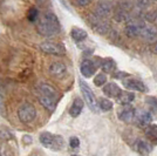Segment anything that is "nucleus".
Segmentation results:
<instances>
[{"mask_svg":"<svg viewBox=\"0 0 157 156\" xmlns=\"http://www.w3.org/2000/svg\"><path fill=\"white\" fill-rule=\"evenodd\" d=\"M61 29V25L58 17L52 12H47L42 17H40L36 25V31L40 35L45 38H51L58 34Z\"/></svg>","mask_w":157,"mask_h":156,"instance_id":"nucleus-1","label":"nucleus"},{"mask_svg":"<svg viewBox=\"0 0 157 156\" xmlns=\"http://www.w3.org/2000/svg\"><path fill=\"white\" fill-rule=\"evenodd\" d=\"M132 11L134 4L129 0H123L118 2L117 6L114 8L113 18L117 22H128L132 19Z\"/></svg>","mask_w":157,"mask_h":156,"instance_id":"nucleus-2","label":"nucleus"},{"mask_svg":"<svg viewBox=\"0 0 157 156\" xmlns=\"http://www.w3.org/2000/svg\"><path fill=\"white\" fill-rule=\"evenodd\" d=\"M39 140L44 147L52 150H60L63 147V140L59 135H54L52 133L44 131L39 136Z\"/></svg>","mask_w":157,"mask_h":156,"instance_id":"nucleus-3","label":"nucleus"},{"mask_svg":"<svg viewBox=\"0 0 157 156\" xmlns=\"http://www.w3.org/2000/svg\"><path fill=\"white\" fill-rule=\"evenodd\" d=\"M78 85H80V89L82 92V95H83L86 103L89 107V109L93 113H98V101L96 100V96H95L94 92L92 91V88L82 80H78Z\"/></svg>","mask_w":157,"mask_h":156,"instance_id":"nucleus-4","label":"nucleus"},{"mask_svg":"<svg viewBox=\"0 0 157 156\" xmlns=\"http://www.w3.org/2000/svg\"><path fill=\"white\" fill-rule=\"evenodd\" d=\"M18 116L22 123H31L36 117V109L32 103H22L18 109Z\"/></svg>","mask_w":157,"mask_h":156,"instance_id":"nucleus-5","label":"nucleus"},{"mask_svg":"<svg viewBox=\"0 0 157 156\" xmlns=\"http://www.w3.org/2000/svg\"><path fill=\"white\" fill-rule=\"evenodd\" d=\"M114 4L109 1V0H102L96 4L95 10H94V14L98 15L101 19H108L109 17H111V14L114 12Z\"/></svg>","mask_w":157,"mask_h":156,"instance_id":"nucleus-6","label":"nucleus"},{"mask_svg":"<svg viewBox=\"0 0 157 156\" xmlns=\"http://www.w3.org/2000/svg\"><path fill=\"white\" fill-rule=\"evenodd\" d=\"M145 26L142 20L140 19H131L130 21H128L127 26L124 28V33L128 38H137L141 35V32L143 29V27Z\"/></svg>","mask_w":157,"mask_h":156,"instance_id":"nucleus-7","label":"nucleus"},{"mask_svg":"<svg viewBox=\"0 0 157 156\" xmlns=\"http://www.w3.org/2000/svg\"><path fill=\"white\" fill-rule=\"evenodd\" d=\"M88 21L90 24V27L98 34H102V35L107 34L108 29H109V24L107 22V20L98 18V15H95L94 13L88 17Z\"/></svg>","mask_w":157,"mask_h":156,"instance_id":"nucleus-8","label":"nucleus"},{"mask_svg":"<svg viewBox=\"0 0 157 156\" xmlns=\"http://www.w3.org/2000/svg\"><path fill=\"white\" fill-rule=\"evenodd\" d=\"M40 49L46 54L51 55H65L66 48L61 44L54 42V41H45L40 45Z\"/></svg>","mask_w":157,"mask_h":156,"instance_id":"nucleus-9","label":"nucleus"},{"mask_svg":"<svg viewBox=\"0 0 157 156\" xmlns=\"http://www.w3.org/2000/svg\"><path fill=\"white\" fill-rule=\"evenodd\" d=\"M48 71L51 73L53 78L58 79V80H62L67 76L68 74V69H67V66L63 62H52Z\"/></svg>","mask_w":157,"mask_h":156,"instance_id":"nucleus-10","label":"nucleus"},{"mask_svg":"<svg viewBox=\"0 0 157 156\" xmlns=\"http://www.w3.org/2000/svg\"><path fill=\"white\" fill-rule=\"evenodd\" d=\"M117 116L123 122H130L136 117V109L130 104H123V107L118 109Z\"/></svg>","mask_w":157,"mask_h":156,"instance_id":"nucleus-11","label":"nucleus"},{"mask_svg":"<svg viewBox=\"0 0 157 156\" xmlns=\"http://www.w3.org/2000/svg\"><path fill=\"white\" fill-rule=\"evenodd\" d=\"M141 38L147 42H156L157 41V28L155 26H145L141 32Z\"/></svg>","mask_w":157,"mask_h":156,"instance_id":"nucleus-12","label":"nucleus"},{"mask_svg":"<svg viewBox=\"0 0 157 156\" xmlns=\"http://www.w3.org/2000/svg\"><path fill=\"white\" fill-rule=\"evenodd\" d=\"M80 69H81V74L85 78H90L94 75V73H96V71H98V65L90 60H85L81 64Z\"/></svg>","mask_w":157,"mask_h":156,"instance_id":"nucleus-13","label":"nucleus"},{"mask_svg":"<svg viewBox=\"0 0 157 156\" xmlns=\"http://www.w3.org/2000/svg\"><path fill=\"white\" fill-rule=\"evenodd\" d=\"M123 86L125 88L135 92H147V87L142 81L136 79H125L123 80Z\"/></svg>","mask_w":157,"mask_h":156,"instance_id":"nucleus-14","label":"nucleus"},{"mask_svg":"<svg viewBox=\"0 0 157 156\" xmlns=\"http://www.w3.org/2000/svg\"><path fill=\"white\" fill-rule=\"evenodd\" d=\"M38 91H39V95H45V96H49V98L53 99H58V91L52 85H49L47 82L39 84Z\"/></svg>","mask_w":157,"mask_h":156,"instance_id":"nucleus-15","label":"nucleus"},{"mask_svg":"<svg viewBox=\"0 0 157 156\" xmlns=\"http://www.w3.org/2000/svg\"><path fill=\"white\" fill-rule=\"evenodd\" d=\"M135 119H136L137 126H140V127H148V126L150 124L151 120H152V116H151V114L149 111H141Z\"/></svg>","mask_w":157,"mask_h":156,"instance_id":"nucleus-16","label":"nucleus"},{"mask_svg":"<svg viewBox=\"0 0 157 156\" xmlns=\"http://www.w3.org/2000/svg\"><path fill=\"white\" fill-rule=\"evenodd\" d=\"M135 148L138 151V154H141L142 156L149 155L151 153V150H152L151 144L148 141H145V140H138L136 146H135Z\"/></svg>","mask_w":157,"mask_h":156,"instance_id":"nucleus-17","label":"nucleus"},{"mask_svg":"<svg viewBox=\"0 0 157 156\" xmlns=\"http://www.w3.org/2000/svg\"><path fill=\"white\" fill-rule=\"evenodd\" d=\"M83 109V101L80 98H75L73 101L72 106H71V109H69V114L71 116L76 117L81 114V111Z\"/></svg>","mask_w":157,"mask_h":156,"instance_id":"nucleus-18","label":"nucleus"},{"mask_svg":"<svg viewBox=\"0 0 157 156\" xmlns=\"http://www.w3.org/2000/svg\"><path fill=\"white\" fill-rule=\"evenodd\" d=\"M39 100L40 103L42 104L46 109L53 111L56 107V103H58V99H53L49 98V96H45V95H39Z\"/></svg>","mask_w":157,"mask_h":156,"instance_id":"nucleus-19","label":"nucleus"},{"mask_svg":"<svg viewBox=\"0 0 157 156\" xmlns=\"http://www.w3.org/2000/svg\"><path fill=\"white\" fill-rule=\"evenodd\" d=\"M103 93L108 98H117V95L121 93V89L116 84L111 82V84H108L103 87Z\"/></svg>","mask_w":157,"mask_h":156,"instance_id":"nucleus-20","label":"nucleus"},{"mask_svg":"<svg viewBox=\"0 0 157 156\" xmlns=\"http://www.w3.org/2000/svg\"><path fill=\"white\" fill-rule=\"evenodd\" d=\"M134 100H135V94L131 92H121L116 98V101L120 104H130Z\"/></svg>","mask_w":157,"mask_h":156,"instance_id":"nucleus-21","label":"nucleus"},{"mask_svg":"<svg viewBox=\"0 0 157 156\" xmlns=\"http://www.w3.org/2000/svg\"><path fill=\"white\" fill-rule=\"evenodd\" d=\"M71 37L74 41L81 42V41L87 39V32L80 27H73L72 31H71Z\"/></svg>","mask_w":157,"mask_h":156,"instance_id":"nucleus-22","label":"nucleus"},{"mask_svg":"<svg viewBox=\"0 0 157 156\" xmlns=\"http://www.w3.org/2000/svg\"><path fill=\"white\" fill-rule=\"evenodd\" d=\"M101 67H102V71L105 73H114L116 69V62L111 58H105L102 60Z\"/></svg>","mask_w":157,"mask_h":156,"instance_id":"nucleus-23","label":"nucleus"},{"mask_svg":"<svg viewBox=\"0 0 157 156\" xmlns=\"http://www.w3.org/2000/svg\"><path fill=\"white\" fill-rule=\"evenodd\" d=\"M145 136L150 142H152L154 144H157V124H149L147 127Z\"/></svg>","mask_w":157,"mask_h":156,"instance_id":"nucleus-24","label":"nucleus"},{"mask_svg":"<svg viewBox=\"0 0 157 156\" xmlns=\"http://www.w3.org/2000/svg\"><path fill=\"white\" fill-rule=\"evenodd\" d=\"M151 0H136L134 4V10L137 13H143L144 11L150 6Z\"/></svg>","mask_w":157,"mask_h":156,"instance_id":"nucleus-25","label":"nucleus"},{"mask_svg":"<svg viewBox=\"0 0 157 156\" xmlns=\"http://www.w3.org/2000/svg\"><path fill=\"white\" fill-rule=\"evenodd\" d=\"M98 108L103 111H109L113 109V101L107 98L98 99Z\"/></svg>","mask_w":157,"mask_h":156,"instance_id":"nucleus-26","label":"nucleus"},{"mask_svg":"<svg viewBox=\"0 0 157 156\" xmlns=\"http://www.w3.org/2000/svg\"><path fill=\"white\" fill-rule=\"evenodd\" d=\"M107 82V75L105 73H98V75L94 78V85L98 87H102Z\"/></svg>","mask_w":157,"mask_h":156,"instance_id":"nucleus-27","label":"nucleus"},{"mask_svg":"<svg viewBox=\"0 0 157 156\" xmlns=\"http://www.w3.org/2000/svg\"><path fill=\"white\" fill-rule=\"evenodd\" d=\"M38 17H39V12H38V10L35 7H32V8L28 10V12H27V19L29 20V21L33 22V21L38 20Z\"/></svg>","mask_w":157,"mask_h":156,"instance_id":"nucleus-28","label":"nucleus"},{"mask_svg":"<svg viewBox=\"0 0 157 156\" xmlns=\"http://www.w3.org/2000/svg\"><path fill=\"white\" fill-rule=\"evenodd\" d=\"M0 156H12L11 155V149L4 143H0Z\"/></svg>","mask_w":157,"mask_h":156,"instance_id":"nucleus-29","label":"nucleus"},{"mask_svg":"<svg viewBox=\"0 0 157 156\" xmlns=\"http://www.w3.org/2000/svg\"><path fill=\"white\" fill-rule=\"evenodd\" d=\"M0 113L5 114V96H4L1 89H0Z\"/></svg>","mask_w":157,"mask_h":156,"instance_id":"nucleus-30","label":"nucleus"},{"mask_svg":"<svg viewBox=\"0 0 157 156\" xmlns=\"http://www.w3.org/2000/svg\"><path fill=\"white\" fill-rule=\"evenodd\" d=\"M10 137H12V134L5 129H0V140H8Z\"/></svg>","mask_w":157,"mask_h":156,"instance_id":"nucleus-31","label":"nucleus"},{"mask_svg":"<svg viewBox=\"0 0 157 156\" xmlns=\"http://www.w3.org/2000/svg\"><path fill=\"white\" fill-rule=\"evenodd\" d=\"M69 146H71L72 148H78V146H80V140H78L76 136L71 137V140H69Z\"/></svg>","mask_w":157,"mask_h":156,"instance_id":"nucleus-32","label":"nucleus"},{"mask_svg":"<svg viewBox=\"0 0 157 156\" xmlns=\"http://www.w3.org/2000/svg\"><path fill=\"white\" fill-rule=\"evenodd\" d=\"M75 2H76V5H78V6L85 7L90 4V0H75Z\"/></svg>","mask_w":157,"mask_h":156,"instance_id":"nucleus-33","label":"nucleus"},{"mask_svg":"<svg viewBox=\"0 0 157 156\" xmlns=\"http://www.w3.org/2000/svg\"><path fill=\"white\" fill-rule=\"evenodd\" d=\"M147 100H148V103L149 104L157 107V99L156 98H148Z\"/></svg>","mask_w":157,"mask_h":156,"instance_id":"nucleus-34","label":"nucleus"},{"mask_svg":"<svg viewBox=\"0 0 157 156\" xmlns=\"http://www.w3.org/2000/svg\"><path fill=\"white\" fill-rule=\"evenodd\" d=\"M151 52L157 54V41L156 42H154V45L151 46Z\"/></svg>","mask_w":157,"mask_h":156,"instance_id":"nucleus-35","label":"nucleus"},{"mask_svg":"<svg viewBox=\"0 0 157 156\" xmlns=\"http://www.w3.org/2000/svg\"><path fill=\"white\" fill-rule=\"evenodd\" d=\"M36 1H38V2H40V4H41V2H44L45 0H36Z\"/></svg>","mask_w":157,"mask_h":156,"instance_id":"nucleus-36","label":"nucleus"},{"mask_svg":"<svg viewBox=\"0 0 157 156\" xmlns=\"http://www.w3.org/2000/svg\"><path fill=\"white\" fill-rule=\"evenodd\" d=\"M72 156H78V155H72Z\"/></svg>","mask_w":157,"mask_h":156,"instance_id":"nucleus-37","label":"nucleus"},{"mask_svg":"<svg viewBox=\"0 0 157 156\" xmlns=\"http://www.w3.org/2000/svg\"><path fill=\"white\" fill-rule=\"evenodd\" d=\"M156 22H157V19H156Z\"/></svg>","mask_w":157,"mask_h":156,"instance_id":"nucleus-38","label":"nucleus"}]
</instances>
